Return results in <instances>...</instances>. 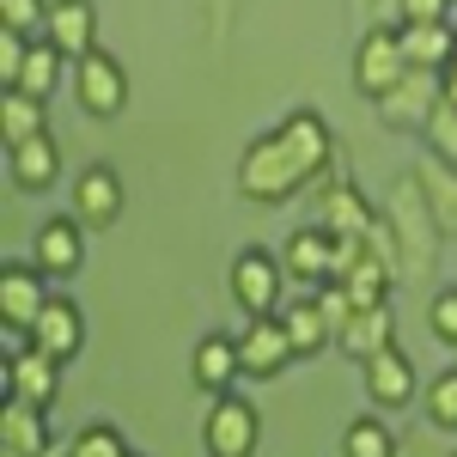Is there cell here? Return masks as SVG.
<instances>
[{
	"instance_id": "cell-32",
	"label": "cell",
	"mask_w": 457,
	"mask_h": 457,
	"mask_svg": "<svg viewBox=\"0 0 457 457\" xmlns=\"http://www.w3.org/2000/svg\"><path fill=\"white\" fill-rule=\"evenodd\" d=\"M427 329H433L445 348H457V287H439V293L427 299Z\"/></svg>"
},
{
	"instance_id": "cell-12",
	"label": "cell",
	"mask_w": 457,
	"mask_h": 457,
	"mask_svg": "<svg viewBox=\"0 0 457 457\" xmlns=\"http://www.w3.org/2000/svg\"><path fill=\"white\" fill-rule=\"evenodd\" d=\"M31 348L49 353V360H62V366L86 353V312L73 305L68 293H55V299L43 305V317L31 323Z\"/></svg>"
},
{
	"instance_id": "cell-34",
	"label": "cell",
	"mask_w": 457,
	"mask_h": 457,
	"mask_svg": "<svg viewBox=\"0 0 457 457\" xmlns=\"http://www.w3.org/2000/svg\"><path fill=\"white\" fill-rule=\"evenodd\" d=\"M317 305H323V317H329V329H336V336H342V329L353 323V312H360L342 281H323V287H317Z\"/></svg>"
},
{
	"instance_id": "cell-27",
	"label": "cell",
	"mask_w": 457,
	"mask_h": 457,
	"mask_svg": "<svg viewBox=\"0 0 457 457\" xmlns=\"http://www.w3.org/2000/svg\"><path fill=\"white\" fill-rule=\"evenodd\" d=\"M62 62H68V55H62L49 37H37L31 55H25V73H19V86H12V92H25V98H43V104H49V92L62 86Z\"/></svg>"
},
{
	"instance_id": "cell-33",
	"label": "cell",
	"mask_w": 457,
	"mask_h": 457,
	"mask_svg": "<svg viewBox=\"0 0 457 457\" xmlns=\"http://www.w3.org/2000/svg\"><path fill=\"white\" fill-rule=\"evenodd\" d=\"M68 457H129V439H122L116 427H86L68 445Z\"/></svg>"
},
{
	"instance_id": "cell-39",
	"label": "cell",
	"mask_w": 457,
	"mask_h": 457,
	"mask_svg": "<svg viewBox=\"0 0 457 457\" xmlns=\"http://www.w3.org/2000/svg\"><path fill=\"white\" fill-rule=\"evenodd\" d=\"M360 6H372V0H360Z\"/></svg>"
},
{
	"instance_id": "cell-4",
	"label": "cell",
	"mask_w": 457,
	"mask_h": 457,
	"mask_svg": "<svg viewBox=\"0 0 457 457\" xmlns=\"http://www.w3.org/2000/svg\"><path fill=\"white\" fill-rule=\"evenodd\" d=\"M409 79V55H403V25H372V31L360 37V49H353V86H360V98H385Z\"/></svg>"
},
{
	"instance_id": "cell-40",
	"label": "cell",
	"mask_w": 457,
	"mask_h": 457,
	"mask_svg": "<svg viewBox=\"0 0 457 457\" xmlns=\"http://www.w3.org/2000/svg\"><path fill=\"white\" fill-rule=\"evenodd\" d=\"M0 457H12V452H0Z\"/></svg>"
},
{
	"instance_id": "cell-37",
	"label": "cell",
	"mask_w": 457,
	"mask_h": 457,
	"mask_svg": "<svg viewBox=\"0 0 457 457\" xmlns=\"http://www.w3.org/2000/svg\"><path fill=\"white\" fill-rule=\"evenodd\" d=\"M445 104H457V73H445Z\"/></svg>"
},
{
	"instance_id": "cell-23",
	"label": "cell",
	"mask_w": 457,
	"mask_h": 457,
	"mask_svg": "<svg viewBox=\"0 0 457 457\" xmlns=\"http://www.w3.org/2000/svg\"><path fill=\"white\" fill-rule=\"evenodd\" d=\"M452 43H457V25H403V55L409 68H427V73H445L452 68Z\"/></svg>"
},
{
	"instance_id": "cell-3",
	"label": "cell",
	"mask_w": 457,
	"mask_h": 457,
	"mask_svg": "<svg viewBox=\"0 0 457 457\" xmlns=\"http://www.w3.org/2000/svg\"><path fill=\"white\" fill-rule=\"evenodd\" d=\"M73 104L92 122H116L129 110V68L110 49H92L86 62H73Z\"/></svg>"
},
{
	"instance_id": "cell-42",
	"label": "cell",
	"mask_w": 457,
	"mask_h": 457,
	"mask_svg": "<svg viewBox=\"0 0 457 457\" xmlns=\"http://www.w3.org/2000/svg\"><path fill=\"white\" fill-rule=\"evenodd\" d=\"M445 457H457V452H445Z\"/></svg>"
},
{
	"instance_id": "cell-9",
	"label": "cell",
	"mask_w": 457,
	"mask_h": 457,
	"mask_svg": "<svg viewBox=\"0 0 457 457\" xmlns=\"http://www.w3.org/2000/svg\"><path fill=\"white\" fill-rule=\"evenodd\" d=\"M49 299H55V293H49V275L37 269L31 256H25V262L12 256V262L0 269V323H12V329H31L37 317H43V305H49Z\"/></svg>"
},
{
	"instance_id": "cell-11",
	"label": "cell",
	"mask_w": 457,
	"mask_h": 457,
	"mask_svg": "<svg viewBox=\"0 0 457 457\" xmlns=\"http://www.w3.org/2000/svg\"><path fill=\"white\" fill-rule=\"evenodd\" d=\"M122 177H116V165H86V171L73 177V213H79V226L86 232H104V226H116L122 220Z\"/></svg>"
},
{
	"instance_id": "cell-24",
	"label": "cell",
	"mask_w": 457,
	"mask_h": 457,
	"mask_svg": "<svg viewBox=\"0 0 457 457\" xmlns=\"http://www.w3.org/2000/svg\"><path fill=\"white\" fill-rule=\"evenodd\" d=\"M372 220H378V213L360 202L353 183H329V195H323V232H329V238H366Z\"/></svg>"
},
{
	"instance_id": "cell-35",
	"label": "cell",
	"mask_w": 457,
	"mask_h": 457,
	"mask_svg": "<svg viewBox=\"0 0 457 457\" xmlns=\"http://www.w3.org/2000/svg\"><path fill=\"white\" fill-rule=\"evenodd\" d=\"M25 55H31V37L0 31V86H6V92L19 86V73H25Z\"/></svg>"
},
{
	"instance_id": "cell-5",
	"label": "cell",
	"mask_w": 457,
	"mask_h": 457,
	"mask_svg": "<svg viewBox=\"0 0 457 457\" xmlns=\"http://www.w3.org/2000/svg\"><path fill=\"white\" fill-rule=\"evenodd\" d=\"M226 281H232V299H238V312H250V317H275V312H281L287 262L275 256V250H262V245H245L238 256H232Z\"/></svg>"
},
{
	"instance_id": "cell-17",
	"label": "cell",
	"mask_w": 457,
	"mask_h": 457,
	"mask_svg": "<svg viewBox=\"0 0 457 457\" xmlns=\"http://www.w3.org/2000/svg\"><path fill=\"white\" fill-rule=\"evenodd\" d=\"M6 177H12V189H31V195L55 189V183H62V146H55V135L6 146Z\"/></svg>"
},
{
	"instance_id": "cell-18",
	"label": "cell",
	"mask_w": 457,
	"mask_h": 457,
	"mask_svg": "<svg viewBox=\"0 0 457 457\" xmlns=\"http://www.w3.org/2000/svg\"><path fill=\"white\" fill-rule=\"evenodd\" d=\"M281 262H287V275H293V281H305V287L336 281V238H329L323 226H299V232L287 238Z\"/></svg>"
},
{
	"instance_id": "cell-29",
	"label": "cell",
	"mask_w": 457,
	"mask_h": 457,
	"mask_svg": "<svg viewBox=\"0 0 457 457\" xmlns=\"http://www.w3.org/2000/svg\"><path fill=\"white\" fill-rule=\"evenodd\" d=\"M0 31H19L37 43L49 31V0H0Z\"/></svg>"
},
{
	"instance_id": "cell-25",
	"label": "cell",
	"mask_w": 457,
	"mask_h": 457,
	"mask_svg": "<svg viewBox=\"0 0 457 457\" xmlns=\"http://www.w3.org/2000/svg\"><path fill=\"white\" fill-rule=\"evenodd\" d=\"M0 452H12V457H49V427H43V409L12 403V396H6V439H0Z\"/></svg>"
},
{
	"instance_id": "cell-38",
	"label": "cell",
	"mask_w": 457,
	"mask_h": 457,
	"mask_svg": "<svg viewBox=\"0 0 457 457\" xmlns=\"http://www.w3.org/2000/svg\"><path fill=\"white\" fill-rule=\"evenodd\" d=\"M445 73H457V43H452V68H445Z\"/></svg>"
},
{
	"instance_id": "cell-10",
	"label": "cell",
	"mask_w": 457,
	"mask_h": 457,
	"mask_svg": "<svg viewBox=\"0 0 457 457\" xmlns=\"http://www.w3.org/2000/svg\"><path fill=\"white\" fill-rule=\"evenodd\" d=\"M238 360H245V378H281V366L299 360L281 312L275 317H250L245 329H238Z\"/></svg>"
},
{
	"instance_id": "cell-14",
	"label": "cell",
	"mask_w": 457,
	"mask_h": 457,
	"mask_svg": "<svg viewBox=\"0 0 457 457\" xmlns=\"http://www.w3.org/2000/svg\"><path fill=\"white\" fill-rule=\"evenodd\" d=\"M360 378H366L372 409H409V403H415V390H421V378H415V360H409L403 348L372 353V360L360 366Z\"/></svg>"
},
{
	"instance_id": "cell-6",
	"label": "cell",
	"mask_w": 457,
	"mask_h": 457,
	"mask_svg": "<svg viewBox=\"0 0 457 457\" xmlns=\"http://www.w3.org/2000/svg\"><path fill=\"white\" fill-rule=\"evenodd\" d=\"M202 445L208 457H256L262 445V415H256V403L250 396H213L208 421H202Z\"/></svg>"
},
{
	"instance_id": "cell-8",
	"label": "cell",
	"mask_w": 457,
	"mask_h": 457,
	"mask_svg": "<svg viewBox=\"0 0 457 457\" xmlns=\"http://www.w3.org/2000/svg\"><path fill=\"white\" fill-rule=\"evenodd\" d=\"M31 262L49 275V281H68V275H79V262H86V226H79V213H49V220L37 226Z\"/></svg>"
},
{
	"instance_id": "cell-28",
	"label": "cell",
	"mask_w": 457,
	"mask_h": 457,
	"mask_svg": "<svg viewBox=\"0 0 457 457\" xmlns=\"http://www.w3.org/2000/svg\"><path fill=\"white\" fill-rule=\"evenodd\" d=\"M342 457H396V433L385 415H360L342 433Z\"/></svg>"
},
{
	"instance_id": "cell-13",
	"label": "cell",
	"mask_w": 457,
	"mask_h": 457,
	"mask_svg": "<svg viewBox=\"0 0 457 457\" xmlns=\"http://www.w3.org/2000/svg\"><path fill=\"white\" fill-rule=\"evenodd\" d=\"M0 385L12 403H31V409H55V390H62V360L49 353H19V360H0Z\"/></svg>"
},
{
	"instance_id": "cell-26",
	"label": "cell",
	"mask_w": 457,
	"mask_h": 457,
	"mask_svg": "<svg viewBox=\"0 0 457 457\" xmlns=\"http://www.w3.org/2000/svg\"><path fill=\"white\" fill-rule=\"evenodd\" d=\"M0 135H6V146H25V141H37V135H49V110H43V98L6 92V98H0Z\"/></svg>"
},
{
	"instance_id": "cell-22",
	"label": "cell",
	"mask_w": 457,
	"mask_h": 457,
	"mask_svg": "<svg viewBox=\"0 0 457 457\" xmlns=\"http://www.w3.org/2000/svg\"><path fill=\"white\" fill-rule=\"evenodd\" d=\"M281 323H287V336H293V353H299V360H312V353H323L336 342V329H329V317H323L317 299H287Z\"/></svg>"
},
{
	"instance_id": "cell-30",
	"label": "cell",
	"mask_w": 457,
	"mask_h": 457,
	"mask_svg": "<svg viewBox=\"0 0 457 457\" xmlns=\"http://www.w3.org/2000/svg\"><path fill=\"white\" fill-rule=\"evenodd\" d=\"M427 421L457 433V366H445V372L427 385Z\"/></svg>"
},
{
	"instance_id": "cell-16",
	"label": "cell",
	"mask_w": 457,
	"mask_h": 457,
	"mask_svg": "<svg viewBox=\"0 0 457 457\" xmlns=\"http://www.w3.org/2000/svg\"><path fill=\"white\" fill-rule=\"evenodd\" d=\"M189 378L208 390V396H232V385L245 378L238 336H202V342H195V360H189Z\"/></svg>"
},
{
	"instance_id": "cell-2",
	"label": "cell",
	"mask_w": 457,
	"mask_h": 457,
	"mask_svg": "<svg viewBox=\"0 0 457 457\" xmlns=\"http://www.w3.org/2000/svg\"><path fill=\"white\" fill-rule=\"evenodd\" d=\"M385 220H390V232H396L403 275H427V269H433V250H439V226H433V213H427L421 183H415V177H403V183H396Z\"/></svg>"
},
{
	"instance_id": "cell-20",
	"label": "cell",
	"mask_w": 457,
	"mask_h": 457,
	"mask_svg": "<svg viewBox=\"0 0 457 457\" xmlns=\"http://www.w3.org/2000/svg\"><path fill=\"white\" fill-rule=\"evenodd\" d=\"M336 348L348 353V360H372V353L396 348V317H390V305H372V312H353V323L336 336Z\"/></svg>"
},
{
	"instance_id": "cell-31",
	"label": "cell",
	"mask_w": 457,
	"mask_h": 457,
	"mask_svg": "<svg viewBox=\"0 0 457 457\" xmlns=\"http://www.w3.org/2000/svg\"><path fill=\"white\" fill-rule=\"evenodd\" d=\"M427 153L457 171V104H439V116L427 122Z\"/></svg>"
},
{
	"instance_id": "cell-21",
	"label": "cell",
	"mask_w": 457,
	"mask_h": 457,
	"mask_svg": "<svg viewBox=\"0 0 457 457\" xmlns=\"http://www.w3.org/2000/svg\"><path fill=\"white\" fill-rule=\"evenodd\" d=\"M281 135L293 141V153L312 165V177H323V165L336 159V135H329V122H323L317 110H293V116L281 122Z\"/></svg>"
},
{
	"instance_id": "cell-7",
	"label": "cell",
	"mask_w": 457,
	"mask_h": 457,
	"mask_svg": "<svg viewBox=\"0 0 457 457\" xmlns=\"http://www.w3.org/2000/svg\"><path fill=\"white\" fill-rule=\"evenodd\" d=\"M445 104V73H427V68H409V79L378 98V116H385V129H421L439 116Z\"/></svg>"
},
{
	"instance_id": "cell-36",
	"label": "cell",
	"mask_w": 457,
	"mask_h": 457,
	"mask_svg": "<svg viewBox=\"0 0 457 457\" xmlns=\"http://www.w3.org/2000/svg\"><path fill=\"white\" fill-rule=\"evenodd\" d=\"M452 0H403V25H445Z\"/></svg>"
},
{
	"instance_id": "cell-15",
	"label": "cell",
	"mask_w": 457,
	"mask_h": 457,
	"mask_svg": "<svg viewBox=\"0 0 457 457\" xmlns=\"http://www.w3.org/2000/svg\"><path fill=\"white\" fill-rule=\"evenodd\" d=\"M49 43L68 55V62H86L98 49V6L92 0H49Z\"/></svg>"
},
{
	"instance_id": "cell-41",
	"label": "cell",
	"mask_w": 457,
	"mask_h": 457,
	"mask_svg": "<svg viewBox=\"0 0 457 457\" xmlns=\"http://www.w3.org/2000/svg\"><path fill=\"white\" fill-rule=\"evenodd\" d=\"M129 457H141V452H129Z\"/></svg>"
},
{
	"instance_id": "cell-19",
	"label": "cell",
	"mask_w": 457,
	"mask_h": 457,
	"mask_svg": "<svg viewBox=\"0 0 457 457\" xmlns=\"http://www.w3.org/2000/svg\"><path fill=\"white\" fill-rule=\"evenodd\" d=\"M409 177L421 183V202H427V213H433V226H439V238H457V171L445 159L427 153Z\"/></svg>"
},
{
	"instance_id": "cell-1",
	"label": "cell",
	"mask_w": 457,
	"mask_h": 457,
	"mask_svg": "<svg viewBox=\"0 0 457 457\" xmlns=\"http://www.w3.org/2000/svg\"><path fill=\"white\" fill-rule=\"evenodd\" d=\"M305 183H312V165L293 153V141H287L281 129L256 135V141L245 146V159H238V195L256 202V208H281Z\"/></svg>"
}]
</instances>
